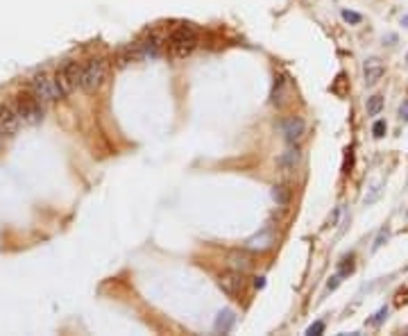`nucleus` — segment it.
<instances>
[{"instance_id": "nucleus-1", "label": "nucleus", "mask_w": 408, "mask_h": 336, "mask_svg": "<svg viewBox=\"0 0 408 336\" xmlns=\"http://www.w3.org/2000/svg\"><path fill=\"white\" fill-rule=\"evenodd\" d=\"M197 43H200V34H197V30L193 26H189V23H182V26L175 28L168 37V48L175 57L191 55L197 48Z\"/></svg>"}, {"instance_id": "nucleus-2", "label": "nucleus", "mask_w": 408, "mask_h": 336, "mask_svg": "<svg viewBox=\"0 0 408 336\" xmlns=\"http://www.w3.org/2000/svg\"><path fill=\"white\" fill-rule=\"evenodd\" d=\"M107 71L109 66L104 60H100V57H93V60H89L84 66H82V77H79V87L87 91V94H93V91H98L104 80H107Z\"/></svg>"}, {"instance_id": "nucleus-3", "label": "nucleus", "mask_w": 408, "mask_h": 336, "mask_svg": "<svg viewBox=\"0 0 408 336\" xmlns=\"http://www.w3.org/2000/svg\"><path fill=\"white\" fill-rule=\"evenodd\" d=\"M14 109L23 123H39L43 119V102L32 94V91H21L14 100Z\"/></svg>"}, {"instance_id": "nucleus-4", "label": "nucleus", "mask_w": 408, "mask_h": 336, "mask_svg": "<svg viewBox=\"0 0 408 336\" xmlns=\"http://www.w3.org/2000/svg\"><path fill=\"white\" fill-rule=\"evenodd\" d=\"M55 85L57 89H60V94L62 96H71L73 91L79 87V77H82V64L71 60V62H66L60 71H57L55 75Z\"/></svg>"}, {"instance_id": "nucleus-5", "label": "nucleus", "mask_w": 408, "mask_h": 336, "mask_svg": "<svg viewBox=\"0 0 408 336\" xmlns=\"http://www.w3.org/2000/svg\"><path fill=\"white\" fill-rule=\"evenodd\" d=\"M30 87H32V94L37 96L43 102V105H50V102H57V100L62 98L60 89H57V85H55V77L48 75V73L34 75Z\"/></svg>"}, {"instance_id": "nucleus-6", "label": "nucleus", "mask_w": 408, "mask_h": 336, "mask_svg": "<svg viewBox=\"0 0 408 336\" xmlns=\"http://www.w3.org/2000/svg\"><path fill=\"white\" fill-rule=\"evenodd\" d=\"M218 286L223 288V293H227L229 298H236L245 288V273L234 271V269L220 273L218 275Z\"/></svg>"}, {"instance_id": "nucleus-7", "label": "nucleus", "mask_w": 408, "mask_h": 336, "mask_svg": "<svg viewBox=\"0 0 408 336\" xmlns=\"http://www.w3.org/2000/svg\"><path fill=\"white\" fill-rule=\"evenodd\" d=\"M18 114L9 105H0V136H14L18 132Z\"/></svg>"}, {"instance_id": "nucleus-8", "label": "nucleus", "mask_w": 408, "mask_h": 336, "mask_svg": "<svg viewBox=\"0 0 408 336\" xmlns=\"http://www.w3.org/2000/svg\"><path fill=\"white\" fill-rule=\"evenodd\" d=\"M275 232L270 227H265L261 229L259 234H254L248 239V243H245V250H250V252H265V250H270L275 246Z\"/></svg>"}, {"instance_id": "nucleus-9", "label": "nucleus", "mask_w": 408, "mask_h": 336, "mask_svg": "<svg viewBox=\"0 0 408 336\" xmlns=\"http://www.w3.org/2000/svg\"><path fill=\"white\" fill-rule=\"evenodd\" d=\"M282 132L286 136V141L295 143V141H299L302 136H304L307 125H304V121L299 119V116H288V119L282 121Z\"/></svg>"}, {"instance_id": "nucleus-10", "label": "nucleus", "mask_w": 408, "mask_h": 336, "mask_svg": "<svg viewBox=\"0 0 408 336\" xmlns=\"http://www.w3.org/2000/svg\"><path fill=\"white\" fill-rule=\"evenodd\" d=\"M386 75V66L379 60V57H370L363 64V77H365V85L368 87H375L379 80Z\"/></svg>"}, {"instance_id": "nucleus-11", "label": "nucleus", "mask_w": 408, "mask_h": 336, "mask_svg": "<svg viewBox=\"0 0 408 336\" xmlns=\"http://www.w3.org/2000/svg\"><path fill=\"white\" fill-rule=\"evenodd\" d=\"M138 48H141V57H150V60H155L163 53V39L159 34H150L145 41L138 43Z\"/></svg>"}, {"instance_id": "nucleus-12", "label": "nucleus", "mask_w": 408, "mask_h": 336, "mask_svg": "<svg viewBox=\"0 0 408 336\" xmlns=\"http://www.w3.org/2000/svg\"><path fill=\"white\" fill-rule=\"evenodd\" d=\"M236 325V314L231 309H223L220 314L216 316V323H214V330L218 334H229Z\"/></svg>"}, {"instance_id": "nucleus-13", "label": "nucleus", "mask_w": 408, "mask_h": 336, "mask_svg": "<svg viewBox=\"0 0 408 336\" xmlns=\"http://www.w3.org/2000/svg\"><path fill=\"white\" fill-rule=\"evenodd\" d=\"M227 264H229V269L241 271V273H250L252 271V257L248 252H229Z\"/></svg>"}, {"instance_id": "nucleus-14", "label": "nucleus", "mask_w": 408, "mask_h": 336, "mask_svg": "<svg viewBox=\"0 0 408 336\" xmlns=\"http://www.w3.org/2000/svg\"><path fill=\"white\" fill-rule=\"evenodd\" d=\"M290 198H293V191H290L286 184H275V187H272V200L277 202V207H288Z\"/></svg>"}, {"instance_id": "nucleus-15", "label": "nucleus", "mask_w": 408, "mask_h": 336, "mask_svg": "<svg viewBox=\"0 0 408 336\" xmlns=\"http://www.w3.org/2000/svg\"><path fill=\"white\" fill-rule=\"evenodd\" d=\"M365 109H368V116H377V114L383 109V96H372V98H368Z\"/></svg>"}, {"instance_id": "nucleus-16", "label": "nucleus", "mask_w": 408, "mask_h": 336, "mask_svg": "<svg viewBox=\"0 0 408 336\" xmlns=\"http://www.w3.org/2000/svg\"><path fill=\"white\" fill-rule=\"evenodd\" d=\"M297 159H299V155H297V150H288V153L279 159V164H282L284 168H293L295 164H297Z\"/></svg>"}, {"instance_id": "nucleus-17", "label": "nucleus", "mask_w": 408, "mask_h": 336, "mask_svg": "<svg viewBox=\"0 0 408 336\" xmlns=\"http://www.w3.org/2000/svg\"><path fill=\"white\" fill-rule=\"evenodd\" d=\"M386 130H388L386 121H377L375 125H372V134H375V139H383L386 136Z\"/></svg>"}, {"instance_id": "nucleus-18", "label": "nucleus", "mask_w": 408, "mask_h": 336, "mask_svg": "<svg viewBox=\"0 0 408 336\" xmlns=\"http://www.w3.org/2000/svg\"><path fill=\"white\" fill-rule=\"evenodd\" d=\"M343 21L352 23V26H358V23L363 21V16H360L358 11H349V9H345V11H343Z\"/></svg>"}, {"instance_id": "nucleus-19", "label": "nucleus", "mask_w": 408, "mask_h": 336, "mask_svg": "<svg viewBox=\"0 0 408 336\" xmlns=\"http://www.w3.org/2000/svg\"><path fill=\"white\" fill-rule=\"evenodd\" d=\"M322 332H324V323H322V320H316V323H313V325L307 330L309 336H320Z\"/></svg>"}, {"instance_id": "nucleus-20", "label": "nucleus", "mask_w": 408, "mask_h": 336, "mask_svg": "<svg viewBox=\"0 0 408 336\" xmlns=\"http://www.w3.org/2000/svg\"><path fill=\"white\" fill-rule=\"evenodd\" d=\"M383 318H388V307H381V309L377 311V316L372 318L370 323H372V325H379V323H381Z\"/></svg>"}, {"instance_id": "nucleus-21", "label": "nucleus", "mask_w": 408, "mask_h": 336, "mask_svg": "<svg viewBox=\"0 0 408 336\" xmlns=\"http://www.w3.org/2000/svg\"><path fill=\"white\" fill-rule=\"evenodd\" d=\"M338 284H341V275H333L329 280V284H326V288H329V291H336Z\"/></svg>"}, {"instance_id": "nucleus-22", "label": "nucleus", "mask_w": 408, "mask_h": 336, "mask_svg": "<svg viewBox=\"0 0 408 336\" xmlns=\"http://www.w3.org/2000/svg\"><path fill=\"white\" fill-rule=\"evenodd\" d=\"M383 239H388V234H386V232H381V234H379V239H377V243H375V248H372V250H379V248L383 246Z\"/></svg>"}, {"instance_id": "nucleus-23", "label": "nucleus", "mask_w": 408, "mask_h": 336, "mask_svg": "<svg viewBox=\"0 0 408 336\" xmlns=\"http://www.w3.org/2000/svg\"><path fill=\"white\" fill-rule=\"evenodd\" d=\"M399 114H402V119H404V121H408V100H406V102H404V105H402Z\"/></svg>"}, {"instance_id": "nucleus-24", "label": "nucleus", "mask_w": 408, "mask_h": 336, "mask_svg": "<svg viewBox=\"0 0 408 336\" xmlns=\"http://www.w3.org/2000/svg\"><path fill=\"white\" fill-rule=\"evenodd\" d=\"M254 286H256V288H263V286H265V280H263V277H259V280L254 282Z\"/></svg>"}]
</instances>
